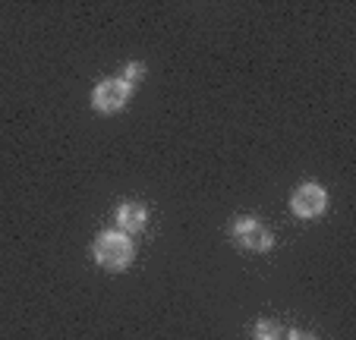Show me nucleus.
<instances>
[{"instance_id":"6e6552de","label":"nucleus","mask_w":356,"mask_h":340,"mask_svg":"<svg viewBox=\"0 0 356 340\" xmlns=\"http://www.w3.org/2000/svg\"><path fill=\"white\" fill-rule=\"evenodd\" d=\"M284 340H316L312 334H306V331H300V327H290L287 334H284Z\"/></svg>"},{"instance_id":"423d86ee","label":"nucleus","mask_w":356,"mask_h":340,"mask_svg":"<svg viewBox=\"0 0 356 340\" xmlns=\"http://www.w3.org/2000/svg\"><path fill=\"white\" fill-rule=\"evenodd\" d=\"M284 327L281 321H271V318H262L256 321V327H252V340H284Z\"/></svg>"},{"instance_id":"39448f33","label":"nucleus","mask_w":356,"mask_h":340,"mask_svg":"<svg viewBox=\"0 0 356 340\" xmlns=\"http://www.w3.org/2000/svg\"><path fill=\"white\" fill-rule=\"evenodd\" d=\"M145 227H148V208L142 205V202H123V205H117L114 230H120V234H127V236H136V234H142Z\"/></svg>"},{"instance_id":"7ed1b4c3","label":"nucleus","mask_w":356,"mask_h":340,"mask_svg":"<svg viewBox=\"0 0 356 340\" xmlns=\"http://www.w3.org/2000/svg\"><path fill=\"white\" fill-rule=\"evenodd\" d=\"M328 208V193H325L322 183H300L290 195V211L296 214L300 220H316L325 214Z\"/></svg>"},{"instance_id":"20e7f679","label":"nucleus","mask_w":356,"mask_h":340,"mask_svg":"<svg viewBox=\"0 0 356 340\" xmlns=\"http://www.w3.org/2000/svg\"><path fill=\"white\" fill-rule=\"evenodd\" d=\"M133 92L136 88H129L120 76H114V79H101L98 86L92 88V107L98 113H117L129 104Z\"/></svg>"},{"instance_id":"f03ea898","label":"nucleus","mask_w":356,"mask_h":340,"mask_svg":"<svg viewBox=\"0 0 356 340\" xmlns=\"http://www.w3.org/2000/svg\"><path fill=\"white\" fill-rule=\"evenodd\" d=\"M230 240H234L236 249L252 252V255H262L275 246V234L259 218H236L230 224Z\"/></svg>"},{"instance_id":"0eeeda50","label":"nucleus","mask_w":356,"mask_h":340,"mask_svg":"<svg viewBox=\"0 0 356 340\" xmlns=\"http://www.w3.org/2000/svg\"><path fill=\"white\" fill-rule=\"evenodd\" d=\"M145 73H148V70H145V63H142V60H129L127 67H123V76H120V79L127 82L129 88H136L142 79H145Z\"/></svg>"},{"instance_id":"f257e3e1","label":"nucleus","mask_w":356,"mask_h":340,"mask_svg":"<svg viewBox=\"0 0 356 340\" xmlns=\"http://www.w3.org/2000/svg\"><path fill=\"white\" fill-rule=\"evenodd\" d=\"M92 259L104 271H127L136 259V243L133 236L120 234V230H101L92 240Z\"/></svg>"}]
</instances>
